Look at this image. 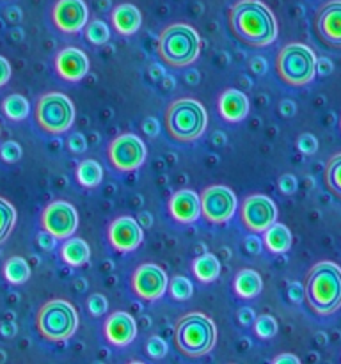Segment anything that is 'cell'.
Instances as JSON below:
<instances>
[{"instance_id": "cell-27", "label": "cell", "mask_w": 341, "mask_h": 364, "mask_svg": "<svg viewBox=\"0 0 341 364\" xmlns=\"http://www.w3.org/2000/svg\"><path fill=\"white\" fill-rule=\"evenodd\" d=\"M103 169L96 160H84L77 167V181L85 188H94L102 183Z\"/></svg>"}, {"instance_id": "cell-30", "label": "cell", "mask_w": 341, "mask_h": 364, "mask_svg": "<svg viewBox=\"0 0 341 364\" xmlns=\"http://www.w3.org/2000/svg\"><path fill=\"white\" fill-rule=\"evenodd\" d=\"M16 224V210L7 199L0 198V244L7 240Z\"/></svg>"}, {"instance_id": "cell-16", "label": "cell", "mask_w": 341, "mask_h": 364, "mask_svg": "<svg viewBox=\"0 0 341 364\" xmlns=\"http://www.w3.org/2000/svg\"><path fill=\"white\" fill-rule=\"evenodd\" d=\"M109 244L112 245L114 251L117 252H131L139 249V245L144 240V231L141 224L134 217H117L114 223H110L109 231Z\"/></svg>"}, {"instance_id": "cell-15", "label": "cell", "mask_w": 341, "mask_h": 364, "mask_svg": "<svg viewBox=\"0 0 341 364\" xmlns=\"http://www.w3.org/2000/svg\"><path fill=\"white\" fill-rule=\"evenodd\" d=\"M89 20L87 4L84 0H57L52 9V21L64 34L84 31Z\"/></svg>"}, {"instance_id": "cell-7", "label": "cell", "mask_w": 341, "mask_h": 364, "mask_svg": "<svg viewBox=\"0 0 341 364\" xmlns=\"http://www.w3.org/2000/svg\"><path fill=\"white\" fill-rule=\"evenodd\" d=\"M78 315L71 302L64 299H53L43 304L36 315V329L41 334L43 340L66 341L77 333Z\"/></svg>"}, {"instance_id": "cell-48", "label": "cell", "mask_w": 341, "mask_h": 364, "mask_svg": "<svg viewBox=\"0 0 341 364\" xmlns=\"http://www.w3.org/2000/svg\"><path fill=\"white\" fill-rule=\"evenodd\" d=\"M302 297H304V290L301 288V284L291 283V287H290V299H291V301L301 302Z\"/></svg>"}, {"instance_id": "cell-46", "label": "cell", "mask_w": 341, "mask_h": 364, "mask_svg": "<svg viewBox=\"0 0 341 364\" xmlns=\"http://www.w3.org/2000/svg\"><path fill=\"white\" fill-rule=\"evenodd\" d=\"M272 363L274 364H283V363H286V364H298L301 361H298L297 355H293V354H281V355H277V358H274Z\"/></svg>"}, {"instance_id": "cell-17", "label": "cell", "mask_w": 341, "mask_h": 364, "mask_svg": "<svg viewBox=\"0 0 341 364\" xmlns=\"http://www.w3.org/2000/svg\"><path fill=\"white\" fill-rule=\"evenodd\" d=\"M55 71L63 80L78 82L87 75L89 59L84 50L67 46L55 55Z\"/></svg>"}, {"instance_id": "cell-39", "label": "cell", "mask_w": 341, "mask_h": 364, "mask_svg": "<svg viewBox=\"0 0 341 364\" xmlns=\"http://www.w3.org/2000/svg\"><path fill=\"white\" fill-rule=\"evenodd\" d=\"M67 148L73 153H84L87 149V141L82 134H71L70 139H67Z\"/></svg>"}, {"instance_id": "cell-26", "label": "cell", "mask_w": 341, "mask_h": 364, "mask_svg": "<svg viewBox=\"0 0 341 364\" xmlns=\"http://www.w3.org/2000/svg\"><path fill=\"white\" fill-rule=\"evenodd\" d=\"M323 185L327 191L341 201V153L332 155L323 169Z\"/></svg>"}, {"instance_id": "cell-37", "label": "cell", "mask_w": 341, "mask_h": 364, "mask_svg": "<svg viewBox=\"0 0 341 364\" xmlns=\"http://www.w3.org/2000/svg\"><path fill=\"white\" fill-rule=\"evenodd\" d=\"M297 148L301 149L304 155H315L318 149V141L313 134H302L297 141Z\"/></svg>"}, {"instance_id": "cell-24", "label": "cell", "mask_w": 341, "mask_h": 364, "mask_svg": "<svg viewBox=\"0 0 341 364\" xmlns=\"http://www.w3.org/2000/svg\"><path fill=\"white\" fill-rule=\"evenodd\" d=\"M263 242H265V245L269 247L270 252L281 255V252L290 251L291 233L284 224L274 223L269 230L263 231Z\"/></svg>"}, {"instance_id": "cell-21", "label": "cell", "mask_w": 341, "mask_h": 364, "mask_svg": "<svg viewBox=\"0 0 341 364\" xmlns=\"http://www.w3.org/2000/svg\"><path fill=\"white\" fill-rule=\"evenodd\" d=\"M110 20H112L114 28L121 36H134L141 28L142 14L134 4H119V6L114 7Z\"/></svg>"}, {"instance_id": "cell-38", "label": "cell", "mask_w": 341, "mask_h": 364, "mask_svg": "<svg viewBox=\"0 0 341 364\" xmlns=\"http://www.w3.org/2000/svg\"><path fill=\"white\" fill-rule=\"evenodd\" d=\"M297 178H295L293 174H283V176L279 178V191L283 192V194H295V192H297Z\"/></svg>"}, {"instance_id": "cell-13", "label": "cell", "mask_w": 341, "mask_h": 364, "mask_svg": "<svg viewBox=\"0 0 341 364\" xmlns=\"http://www.w3.org/2000/svg\"><path fill=\"white\" fill-rule=\"evenodd\" d=\"M78 226V213L75 206L67 201H53L43 210L41 228L50 231L57 240H66L73 237Z\"/></svg>"}, {"instance_id": "cell-49", "label": "cell", "mask_w": 341, "mask_h": 364, "mask_svg": "<svg viewBox=\"0 0 341 364\" xmlns=\"http://www.w3.org/2000/svg\"><path fill=\"white\" fill-rule=\"evenodd\" d=\"M281 114H284V116H293L295 114V103L293 102H283L281 103Z\"/></svg>"}, {"instance_id": "cell-50", "label": "cell", "mask_w": 341, "mask_h": 364, "mask_svg": "<svg viewBox=\"0 0 341 364\" xmlns=\"http://www.w3.org/2000/svg\"><path fill=\"white\" fill-rule=\"evenodd\" d=\"M340 127H341V121H340Z\"/></svg>"}, {"instance_id": "cell-9", "label": "cell", "mask_w": 341, "mask_h": 364, "mask_svg": "<svg viewBox=\"0 0 341 364\" xmlns=\"http://www.w3.org/2000/svg\"><path fill=\"white\" fill-rule=\"evenodd\" d=\"M146 155H148L146 144L141 137L134 134L117 135L107 149L110 166L121 173H130V171L139 169L144 164Z\"/></svg>"}, {"instance_id": "cell-4", "label": "cell", "mask_w": 341, "mask_h": 364, "mask_svg": "<svg viewBox=\"0 0 341 364\" xmlns=\"http://www.w3.org/2000/svg\"><path fill=\"white\" fill-rule=\"evenodd\" d=\"M158 55L167 66L181 70L197 60L201 53V38L197 31L188 23H170L160 32L156 43Z\"/></svg>"}, {"instance_id": "cell-3", "label": "cell", "mask_w": 341, "mask_h": 364, "mask_svg": "<svg viewBox=\"0 0 341 364\" xmlns=\"http://www.w3.org/2000/svg\"><path fill=\"white\" fill-rule=\"evenodd\" d=\"M217 327L208 315L199 311L181 316L174 327V345L181 355L199 359L210 354L215 347Z\"/></svg>"}, {"instance_id": "cell-43", "label": "cell", "mask_w": 341, "mask_h": 364, "mask_svg": "<svg viewBox=\"0 0 341 364\" xmlns=\"http://www.w3.org/2000/svg\"><path fill=\"white\" fill-rule=\"evenodd\" d=\"M9 78H11V64L7 63V59H4V57L0 55V87L7 84Z\"/></svg>"}, {"instance_id": "cell-11", "label": "cell", "mask_w": 341, "mask_h": 364, "mask_svg": "<svg viewBox=\"0 0 341 364\" xmlns=\"http://www.w3.org/2000/svg\"><path fill=\"white\" fill-rule=\"evenodd\" d=\"M277 219V206L269 196L251 194L244 199L240 208V223L251 233H263Z\"/></svg>"}, {"instance_id": "cell-29", "label": "cell", "mask_w": 341, "mask_h": 364, "mask_svg": "<svg viewBox=\"0 0 341 364\" xmlns=\"http://www.w3.org/2000/svg\"><path fill=\"white\" fill-rule=\"evenodd\" d=\"M2 110L9 119L23 121L28 117V110H31V107H28L27 98H23L21 95H9L7 98H4Z\"/></svg>"}, {"instance_id": "cell-45", "label": "cell", "mask_w": 341, "mask_h": 364, "mask_svg": "<svg viewBox=\"0 0 341 364\" xmlns=\"http://www.w3.org/2000/svg\"><path fill=\"white\" fill-rule=\"evenodd\" d=\"M332 71V63L329 59H316V73H320L322 77H325L327 73Z\"/></svg>"}, {"instance_id": "cell-33", "label": "cell", "mask_w": 341, "mask_h": 364, "mask_svg": "<svg viewBox=\"0 0 341 364\" xmlns=\"http://www.w3.org/2000/svg\"><path fill=\"white\" fill-rule=\"evenodd\" d=\"M254 333L259 340H270L277 334V322L272 315H259L254 320Z\"/></svg>"}, {"instance_id": "cell-14", "label": "cell", "mask_w": 341, "mask_h": 364, "mask_svg": "<svg viewBox=\"0 0 341 364\" xmlns=\"http://www.w3.org/2000/svg\"><path fill=\"white\" fill-rule=\"evenodd\" d=\"M315 34L327 48L341 50V0L322 4L315 14Z\"/></svg>"}, {"instance_id": "cell-34", "label": "cell", "mask_w": 341, "mask_h": 364, "mask_svg": "<svg viewBox=\"0 0 341 364\" xmlns=\"http://www.w3.org/2000/svg\"><path fill=\"white\" fill-rule=\"evenodd\" d=\"M146 354L151 359H163L167 355V343L160 336H151L146 341Z\"/></svg>"}, {"instance_id": "cell-5", "label": "cell", "mask_w": 341, "mask_h": 364, "mask_svg": "<svg viewBox=\"0 0 341 364\" xmlns=\"http://www.w3.org/2000/svg\"><path fill=\"white\" fill-rule=\"evenodd\" d=\"M208 114L202 103L194 98H178L163 114V124L169 137L176 142H194L205 134Z\"/></svg>"}, {"instance_id": "cell-31", "label": "cell", "mask_w": 341, "mask_h": 364, "mask_svg": "<svg viewBox=\"0 0 341 364\" xmlns=\"http://www.w3.org/2000/svg\"><path fill=\"white\" fill-rule=\"evenodd\" d=\"M85 38H87L89 43H92V45L96 46L105 45V43L110 39L109 25L102 20L91 21V23L85 25Z\"/></svg>"}, {"instance_id": "cell-44", "label": "cell", "mask_w": 341, "mask_h": 364, "mask_svg": "<svg viewBox=\"0 0 341 364\" xmlns=\"http://www.w3.org/2000/svg\"><path fill=\"white\" fill-rule=\"evenodd\" d=\"M245 251L251 252V255H258L261 251V242H259L258 237H249L245 240Z\"/></svg>"}, {"instance_id": "cell-42", "label": "cell", "mask_w": 341, "mask_h": 364, "mask_svg": "<svg viewBox=\"0 0 341 364\" xmlns=\"http://www.w3.org/2000/svg\"><path fill=\"white\" fill-rule=\"evenodd\" d=\"M142 132H144L148 137H155L158 134V121L155 117H146V121L142 123Z\"/></svg>"}, {"instance_id": "cell-6", "label": "cell", "mask_w": 341, "mask_h": 364, "mask_svg": "<svg viewBox=\"0 0 341 364\" xmlns=\"http://www.w3.org/2000/svg\"><path fill=\"white\" fill-rule=\"evenodd\" d=\"M277 77L290 87H302L316 75V55L304 43H288L276 57Z\"/></svg>"}, {"instance_id": "cell-20", "label": "cell", "mask_w": 341, "mask_h": 364, "mask_svg": "<svg viewBox=\"0 0 341 364\" xmlns=\"http://www.w3.org/2000/svg\"><path fill=\"white\" fill-rule=\"evenodd\" d=\"M219 112L222 116V119H226L227 123H240L242 119H245V116L249 114V100L238 89H226L222 95L219 96Z\"/></svg>"}, {"instance_id": "cell-35", "label": "cell", "mask_w": 341, "mask_h": 364, "mask_svg": "<svg viewBox=\"0 0 341 364\" xmlns=\"http://www.w3.org/2000/svg\"><path fill=\"white\" fill-rule=\"evenodd\" d=\"M0 159L7 164H14L21 159V146L14 141H6L0 146Z\"/></svg>"}, {"instance_id": "cell-23", "label": "cell", "mask_w": 341, "mask_h": 364, "mask_svg": "<svg viewBox=\"0 0 341 364\" xmlns=\"http://www.w3.org/2000/svg\"><path fill=\"white\" fill-rule=\"evenodd\" d=\"M60 258L71 267H82L91 258V249L82 238H66V242L60 247Z\"/></svg>"}, {"instance_id": "cell-47", "label": "cell", "mask_w": 341, "mask_h": 364, "mask_svg": "<svg viewBox=\"0 0 341 364\" xmlns=\"http://www.w3.org/2000/svg\"><path fill=\"white\" fill-rule=\"evenodd\" d=\"M251 70L254 71L256 75H261L266 71V63L261 59V57H256V59L251 60Z\"/></svg>"}, {"instance_id": "cell-25", "label": "cell", "mask_w": 341, "mask_h": 364, "mask_svg": "<svg viewBox=\"0 0 341 364\" xmlns=\"http://www.w3.org/2000/svg\"><path fill=\"white\" fill-rule=\"evenodd\" d=\"M192 270H194V276L197 277L201 283H212L219 277L220 274V262L217 259L215 255L212 252H205L199 258L194 259L192 263Z\"/></svg>"}, {"instance_id": "cell-2", "label": "cell", "mask_w": 341, "mask_h": 364, "mask_svg": "<svg viewBox=\"0 0 341 364\" xmlns=\"http://www.w3.org/2000/svg\"><path fill=\"white\" fill-rule=\"evenodd\" d=\"M304 299L318 316H329L341 308V267L334 262H320L308 270Z\"/></svg>"}, {"instance_id": "cell-1", "label": "cell", "mask_w": 341, "mask_h": 364, "mask_svg": "<svg viewBox=\"0 0 341 364\" xmlns=\"http://www.w3.org/2000/svg\"><path fill=\"white\" fill-rule=\"evenodd\" d=\"M227 25L238 43L265 48L277 38V20L261 0H238L227 11Z\"/></svg>"}, {"instance_id": "cell-12", "label": "cell", "mask_w": 341, "mask_h": 364, "mask_svg": "<svg viewBox=\"0 0 341 364\" xmlns=\"http://www.w3.org/2000/svg\"><path fill=\"white\" fill-rule=\"evenodd\" d=\"M169 288V277L162 267L144 263L131 274V290L142 301H158Z\"/></svg>"}, {"instance_id": "cell-40", "label": "cell", "mask_w": 341, "mask_h": 364, "mask_svg": "<svg viewBox=\"0 0 341 364\" xmlns=\"http://www.w3.org/2000/svg\"><path fill=\"white\" fill-rule=\"evenodd\" d=\"M55 242H57V238L53 237L50 231L43 230L41 233L38 235V245L43 249V251H53V247H55Z\"/></svg>"}, {"instance_id": "cell-18", "label": "cell", "mask_w": 341, "mask_h": 364, "mask_svg": "<svg viewBox=\"0 0 341 364\" xmlns=\"http://www.w3.org/2000/svg\"><path fill=\"white\" fill-rule=\"evenodd\" d=\"M103 334L114 347H126L137 336V323L128 313L114 311L103 323Z\"/></svg>"}, {"instance_id": "cell-41", "label": "cell", "mask_w": 341, "mask_h": 364, "mask_svg": "<svg viewBox=\"0 0 341 364\" xmlns=\"http://www.w3.org/2000/svg\"><path fill=\"white\" fill-rule=\"evenodd\" d=\"M254 320H256V315L251 308H242L240 311H238V322H240V326L249 327Z\"/></svg>"}, {"instance_id": "cell-8", "label": "cell", "mask_w": 341, "mask_h": 364, "mask_svg": "<svg viewBox=\"0 0 341 364\" xmlns=\"http://www.w3.org/2000/svg\"><path fill=\"white\" fill-rule=\"evenodd\" d=\"M36 123L50 135L64 134L75 121V105L63 92H46L36 102Z\"/></svg>"}, {"instance_id": "cell-19", "label": "cell", "mask_w": 341, "mask_h": 364, "mask_svg": "<svg viewBox=\"0 0 341 364\" xmlns=\"http://www.w3.org/2000/svg\"><path fill=\"white\" fill-rule=\"evenodd\" d=\"M169 213L180 224L195 223L201 215V198L190 188L174 192L169 199Z\"/></svg>"}, {"instance_id": "cell-10", "label": "cell", "mask_w": 341, "mask_h": 364, "mask_svg": "<svg viewBox=\"0 0 341 364\" xmlns=\"http://www.w3.org/2000/svg\"><path fill=\"white\" fill-rule=\"evenodd\" d=\"M201 215L210 224H224L237 212V196L226 185H212L201 192Z\"/></svg>"}, {"instance_id": "cell-32", "label": "cell", "mask_w": 341, "mask_h": 364, "mask_svg": "<svg viewBox=\"0 0 341 364\" xmlns=\"http://www.w3.org/2000/svg\"><path fill=\"white\" fill-rule=\"evenodd\" d=\"M169 290L170 297H173L174 301H188V299L192 297V294H194V287H192L190 281L183 276L173 277V279H170Z\"/></svg>"}, {"instance_id": "cell-28", "label": "cell", "mask_w": 341, "mask_h": 364, "mask_svg": "<svg viewBox=\"0 0 341 364\" xmlns=\"http://www.w3.org/2000/svg\"><path fill=\"white\" fill-rule=\"evenodd\" d=\"M4 277L11 284H23L31 277V267L21 256H13L4 265Z\"/></svg>"}, {"instance_id": "cell-22", "label": "cell", "mask_w": 341, "mask_h": 364, "mask_svg": "<svg viewBox=\"0 0 341 364\" xmlns=\"http://www.w3.org/2000/svg\"><path fill=\"white\" fill-rule=\"evenodd\" d=\"M263 279L256 270L244 269L234 277V291L242 299H254L261 294Z\"/></svg>"}, {"instance_id": "cell-36", "label": "cell", "mask_w": 341, "mask_h": 364, "mask_svg": "<svg viewBox=\"0 0 341 364\" xmlns=\"http://www.w3.org/2000/svg\"><path fill=\"white\" fill-rule=\"evenodd\" d=\"M87 308L92 316H102L107 311V308H109V302H107V299L102 294H92L87 299Z\"/></svg>"}]
</instances>
